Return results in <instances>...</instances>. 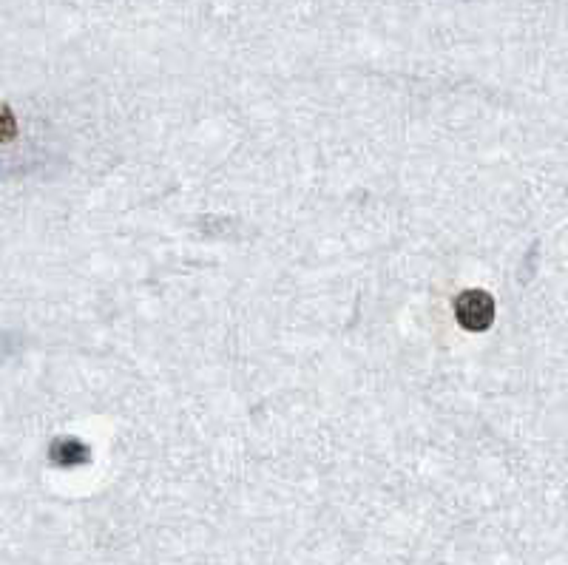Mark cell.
I'll return each mask as SVG.
<instances>
[{"instance_id": "cell-1", "label": "cell", "mask_w": 568, "mask_h": 565, "mask_svg": "<svg viewBox=\"0 0 568 565\" xmlns=\"http://www.w3.org/2000/svg\"><path fill=\"white\" fill-rule=\"evenodd\" d=\"M455 316L463 330L483 333L495 321V299L486 290H463L455 299Z\"/></svg>"}, {"instance_id": "cell-2", "label": "cell", "mask_w": 568, "mask_h": 565, "mask_svg": "<svg viewBox=\"0 0 568 565\" xmlns=\"http://www.w3.org/2000/svg\"><path fill=\"white\" fill-rule=\"evenodd\" d=\"M49 458L54 466H83L89 463V446L77 438H57L49 449Z\"/></svg>"}, {"instance_id": "cell-3", "label": "cell", "mask_w": 568, "mask_h": 565, "mask_svg": "<svg viewBox=\"0 0 568 565\" xmlns=\"http://www.w3.org/2000/svg\"><path fill=\"white\" fill-rule=\"evenodd\" d=\"M18 137V120L12 114V108L0 103V142H12Z\"/></svg>"}]
</instances>
